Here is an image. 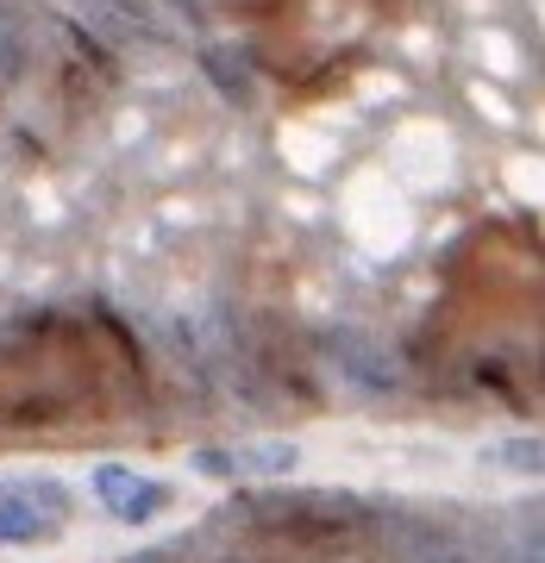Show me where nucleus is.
<instances>
[{
  "label": "nucleus",
  "mask_w": 545,
  "mask_h": 563,
  "mask_svg": "<svg viewBox=\"0 0 545 563\" xmlns=\"http://www.w3.org/2000/svg\"><path fill=\"white\" fill-rule=\"evenodd\" d=\"M244 520L276 532V539L345 544V539H358L363 507L351 495H258V501H244Z\"/></svg>",
  "instance_id": "f257e3e1"
},
{
  "label": "nucleus",
  "mask_w": 545,
  "mask_h": 563,
  "mask_svg": "<svg viewBox=\"0 0 545 563\" xmlns=\"http://www.w3.org/2000/svg\"><path fill=\"white\" fill-rule=\"evenodd\" d=\"M395 551L402 563H465V544L433 520H395Z\"/></svg>",
  "instance_id": "423d86ee"
},
{
  "label": "nucleus",
  "mask_w": 545,
  "mask_h": 563,
  "mask_svg": "<svg viewBox=\"0 0 545 563\" xmlns=\"http://www.w3.org/2000/svg\"><path fill=\"white\" fill-rule=\"evenodd\" d=\"M95 495L107 501V514L126 526H144L157 520L163 507H170V483H144V476H132L126 463H107V470H95Z\"/></svg>",
  "instance_id": "7ed1b4c3"
},
{
  "label": "nucleus",
  "mask_w": 545,
  "mask_h": 563,
  "mask_svg": "<svg viewBox=\"0 0 545 563\" xmlns=\"http://www.w3.org/2000/svg\"><path fill=\"white\" fill-rule=\"evenodd\" d=\"M20 57H25V44H20V32L0 20V81H13L20 76Z\"/></svg>",
  "instance_id": "9b49d317"
},
{
  "label": "nucleus",
  "mask_w": 545,
  "mask_h": 563,
  "mask_svg": "<svg viewBox=\"0 0 545 563\" xmlns=\"http://www.w3.org/2000/svg\"><path fill=\"white\" fill-rule=\"evenodd\" d=\"M295 457H302V451H295V444H239V451H201V470L207 476H232V483H239V476H288V470H295Z\"/></svg>",
  "instance_id": "39448f33"
},
{
  "label": "nucleus",
  "mask_w": 545,
  "mask_h": 563,
  "mask_svg": "<svg viewBox=\"0 0 545 563\" xmlns=\"http://www.w3.org/2000/svg\"><path fill=\"white\" fill-rule=\"evenodd\" d=\"M489 470H514V476H545V439L539 432H521V439H495L483 444Z\"/></svg>",
  "instance_id": "6e6552de"
},
{
  "label": "nucleus",
  "mask_w": 545,
  "mask_h": 563,
  "mask_svg": "<svg viewBox=\"0 0 545 563\" xmlns=\"http://www.w3.org/2000/svg\"><path fill=\"white\" fill-rule=\"evenodd\" d=\"M63 495L57 483H0V544H32L51 539L63 526Z\"/></svg>",
  "instance_id": "f03ea898"
},
{
  "label": "nucleus",
  "mask_w": 545,
  "mask_h": 563,
  "mask_svg": "<svg viewBox=\"0 0 545 563\" xmlns=\"http://www.w3.org/2000/svg\"><path fill=\"white\" fill-rule=\"evenodd\" d=\"M201 69L214 76V88H220L226 101L251 107V76H244V63L232 57V51H201Z\"/></svg>",
  "instance_id": "1a4fd4ad"
},
{
  "label": "nucleus",
  "mask_w": 545,
  "mask_h": 563,
  "mask_svg": "<svg viewBox=\"0 0 545 563\" xmlns=\"http://www.w3.org/2000/svg\"><path fill=\"white\" fill-rule=\"evenodd\" d=\"M81 20L113 32V38H157V20L144 0H81Z\"/></svg>",
  "instance_id": "0eeeda50"
},
{
  "label": "nucleus",
  "mask_w": 545,
  "mask_h": 563,
  "mask_svg": "<svg viewBox=\"0 0 545 563\" xmlns=\"http://www.w3.org/2000/svg\"><path fill=\"white\" fill-rule=\"evenodd\" d=\"M514 563H545V520L514 526Z\"/></svg>",
  "instance_id": "9d476101"
},
{
  "label": "nucleus",
  "mask_w": 545,
  "mask_h": 563,
  "mask_svg": "<svg viewBox=\"0 0 545 563\" xmlns=\"http://www.w3.org/2000/svg\"><path fill=\"white\" fill-rule=\"evenodd\" d=\"M326 357H333V369H339L351 388H363V395L395 388V369L377 357V344L363 339V332H326Z\"/></svg>",
  "instance_id": "20e7f679"
}]
</instances>
